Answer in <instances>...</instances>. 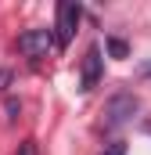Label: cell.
<instances>
[{
  "label": "cell",
  "mask_w": 151,
  "mask_h": 155,
  "mask_svg": "<svg viewBox=\"0 0 151 155\" xmlns=\"http://www.w3.org/2000/svg\"><path fill=\"white\" fill-rule=\"evenodd\" d=\"M104 155H126V144H112V148H108Z\"/></svg>",
  "instance_id": "52a82bcc"
},
{
  "label": "cell",
  "mask_w": 151,
  "mask_h": 155,
  "mask_svg": "<svg viewBox=\"0 0 151 155\" xmlns=\"http://www.w3.org/2000/svg\"><path fill=\"white\" fill-rule=\"evenodd\" d=\"M133 112H137V97L133 94H115L112 101H108V108H104V116H108L104 123L108 126H122Z\"/></svg>",
  "instance_id": "3957f363"
},
{
  "label": "cell",
  "mask_w": 151,
  "mask_h": 155,
  "mask_svg": "<svg viewBox=\"0 0 151 155\" xmlns=\"http://www.w3.org/2000/svg\"><path fill=\"white\" fill-rule=\"evenodd\" d=\"M50 47H58V40H54L50 29H29V33L18 36V51H22L25 58H47Z\"/></svg>",
  "instance_id": "6da1fadb"
},
{
  "label": "cell",
  "mask_w": 151,
  "mask_h": 155,
  "mask_svg": "<svg viewBox=\"0 0 151 155\" xmlns=\"http://www.w3.org/2000/svg\"><path fill=\"white\" fill-rule=\"evenodd\" d=\"M148 72H151V69H148Z\"/></svg>",
  "instance_id": "ba28073f"
},
{
  "label": "cell",
  "mask_w": 151,
  "mask_h": 155,
  "mask_svg": "<svg viewBox=\"0 0 151 155\" xmlns=\"http://www.w3.org/2000/svg\"><path fill=\"white\" fill-rule=\"evenodd\" d=\"M104 72V58H101V47H90L86 58H83V90H94L97 79Z\"/></svg>",
  "instance_id": "277c9868"
},
{
  "label": "cell",
  "mask_w": 151,
  "mask_h": 155,
  "mask_svg": "<svg viewBox=\"0 0 151 155\" xmlns=\"http://www.w3.org/2000/svg\"><path fill=\"white\" fill-rule=\"evenodd\" d=\"M79 4H58V25H54V40L58 47H69V40L76 36V25H79Z\"/></svg>",
  "instance_id": "7a4b0ae2"
},
{
  "label": "cell",
  "mask_w": 151,
  "mask_h": 155,
  "mask_svg": "<svg viewBox=\"0 0 151 155\" xmlns=\"http://www.w3.org/2000/svg\"><path fill=\"white\" fill-rule=\"evenodd\" d=\"M18 155H36V141H22V148H18Z\"/></svg>",
  "instance_id": "8992f818"
},
{
  "label": "cell",
  "mask_w": 151,
  "mask_h": 155,
  "mask_svg": "<svg viewBox=\"0 0 151 155\" xmlns=\"http://www.w3.org/2000/svg\"><path fill=\"white\" fill-rule=\"evenodd\" d=\"M108 47H112V54H115V58H126V43H122V40H112Z\"/></svg>",
  "instance_id": "5b68a950"
}]
</instances>
